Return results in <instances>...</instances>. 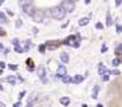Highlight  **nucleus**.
<instances>
[{"label": "nucleus", "instance_id": "obj_1", "mask_svg": "<svg viewBox=\"0 0 122 107\" xmlns=\"http://www.w3.org/2000/svg\"><path fill=\"white\" fill-rule=\"evenodd\" d=\"M50 15L51 18L55 19V20H63L66 18V11L61 7V5H55L50 10Z\"/></svg>", "mask_w": 122, "mask_h": 107}, {"label": "nucleus", "instance_id": "obj_2", "mask_svg": "<svg viewBox=\"0 0 122 107\" xmlns=\"http://www.w3.org/2000/svg\"><path fill=\"white\" fill-rule=\"evenodd\" d=\"M79 43H81V36L75 35V36H70V38H67L66 40H63L62 44H65V46H72L74 48H78Z\"/></svg>", "mask_w": 122, "mask_h": 107}, {"label": "nucleus", "instance_id": "obj_3", "mask_svg": "<svg viewBox=\"0 0 122 107\" xmlns=\"http://www.w3.org/2000/svg\"><path fill=\"white\" fill-rule=\"evenodd\" d=\"M44 16H46V14H44L42 10H36L31 18H32V20L35 21V23H43V21H44Z\"/></svg>", "mask_w": 122, "mask_h": 107}, {"label": "nucleus", "instance_id": "obj_4", "mask_svg": "<svg viewBox=\"0 0 122 107\" xmlns=\"http://www.w3.org/2000/svg\"><path fill=\"white\" fill-rule=\"evenodd\" d=\"M61 7L66 11V14H71V12L75 11V4L71 3V1H68V0H65V1L61 4Z\"/></svg>", "mask_w": 122, "mask_h": 107}, {"label": "nucleus", "instance_id": "obj_5", "mask_svg": "<svg viewBox=\"0 0 122 107\" xmlns=\"http://www.w3.org/2000/svg\"><path fill=\"white\" fill-rule=\"evenodd\" d=\"M22 10H23V14L27 15V16H32L34 12L36 11L35 7L32 5V3H30V4H27V5H24V7H22Z\"/></svg>", "mask_w": 122, "mask_h": 107}, {"label": "nucleus", "instance_id": "obj_6", "mask_svg": "<svg viewBox=\"0 0 122 107\" xmlns=\"http://www.w3.org/2000/svg\"><path fill=\"white\" fill-rule=\"evenodd\" d=\"M67 75V68L65 66H58L56 68V78L58 79H63Z\"/></svg>", "mask_w": 122, "mask_h": 107}, {"label": "nucleus", "instance_id": "obj_7", "mask_svg": "<svg viewBox=\"0 0 122 107\" xmlns=\"http://www.w3.org/2000/svg\"><path fill=\"white\" fill-rule=\"evenodd\" d=\"M62 43H58V42H47L44 46H46V50H50V51H52V50H56L58 47L61 46Z\"/></svg>", "mask_w": 122, "mask_h": 107}, {"label": "nucleus", "instance_id": "obj_8", "mask_svg": "<svg viewBox=\"0 0 122 107\" xmlns=\"http://www.w3.org/2000/svg\"><path fill=\"white\" fill-rule=\"evenodd\" d=\"M46 75H47V71L44 67H39L38 68V76H39V79H42V80H46Z\"/></svg>", "mask_w": 122, "mask_h": 107}, {"label": "nucleus", "instance_id": "obj_9", "mask_svg": "<svg viewBox=\"0 0 122 107\" xmlns=\"http://www.w3.org/2000/svg\"><path fill=\"white\" fill-rule=\"evenodd\" d=\"M90 23V18L89 16H86V18H82V19H79V21H78V25L79 27H86L87 24Z\"/></svg>", "mask_w": 122, "mask_h": 107}, {"label": "nucleus", "instance_id": "obj_10", "mask_svg": "<svg viewBox=\"0 0 122 107\" xmlns=\"http://www.w3.org/2000/svg\"><path fill=\"white\" fill-rule=\"evenodd\" d=\"M107 71H109V70L105 67V64L103 63H99V66H98V75H101V76H102V75H105Z\"/></svg>", "mask_w": 122, "mask_h": 107}, {"label": "nucleus", "instance_id": "obj_11", "mask_svg": "<svg viewBox=\"0 0 122 107\" xmlns=\"http://www.w3.org/2000/svg\"><path fill=\"white\" fill-rule=\"evenodd\" d=\"M59 103L62 106H68L70 104V96H62V98H59Z\"/></svg>", "mask_w": 122, "mask_h": 107}, {"label": "nucleus", "instance_id": "obj_12", "mask_svg": "<svg viewBox=\"0 0 122 107\" xmlns=\"http://www.w3.org/2000/svg\"><path fill=\"white\" fill-rule=\"evenodd\" d=\"M98 94H99V86L95 84V86H94V88H93V91H91V98L97 99V98H98Z\"/></svg>", "mask_w": 122, "mask_h": 107}, {"label": "nucleus", "instance_id": "obj_13", "mask_svg": "<svg viewBox=\"0 0 122 107\" xmlns=\"http://www.w3.org/2000/svg\"><path fill=\"white\" fill-rule=\"evenodd\" d=\"M59 58H61V60L63 62V63H68V62H70V56H68L67 52H62Z\"/></svg>", "mask_w": 122, "mask_h": 107}, {"label": "nucleus", "instance_id": "obj_14", "mask_svg": "<svg viewBox=\"0 0 122 107\" xmlns=\"http://www.w3.org/2000/svg\"><path fill=\"white\" fill-rule=\"evenodd\" d=\"M83 79H85V76H82V75H75V76L72 78V83L79 84L81 82H83Z\"/></svg>", "mask_w": 122, "mask_h": 107}, {"label": "nucleus", "instance_id": "obj_15", "mask_svg": "<svg viewBox=\"0 0 122 107\" xmlns=\"http://www.w3.org/2000/svg\"><path fill=\"white\" fill-rule=\"evenodd\" d=\"M106 25H107V27L113 25V19H111L110 12H106Z\"/></svg>", "mask_w": 122, "mask_h": 107}, {"label": "nucleus", "instance_id": "obj_16", "mask_svg": "<svg viewBox=\"0 0 122 107\" xmlns=\"http://www.w3.org/2000/svg\"><path fill=\"white\" fill-rule=\"evenodd\" d=\"M5 23H7V16L4 12L0 11V24H5Z\"/></svg>", "mask_w": 122, "mask_h": 107}, {"label": "nucleus", "instance_id": "obj_17", "mask_svg": "<svg viewBox=\"0 0 122 107\" xmlns=\"http://www.w3.org/2000/svg\"><path fill=\"white\" fill-rule=\"evenodd\" d=\"M30 48H31V40L27 39V40L24 42V47H23V50H24V51H28Z\"/></svg>", "mask_w": 122, "mask_h": 107}, {"label": "nucleus", "instance_id": "obj_18", "mask_svg": "<svg viewBox=\"0 0 122 107\" xmlns=\"http://www.w3.org/2000/svg\"><path fill=\"white\" fill-rule=\"evenodd\" d=\"M119 63H121V58H114V59H113V62H111L113 67H118Z\"/></svg>", "mask_w": 122, "mask_h": 107}, {"label": "nucleus", "instance_id": "obj_19", "mask_svg": "<svg viewBox=\"0 0 122 107\" xmlns=\"http://www.w3.org/2000/svg\"><path fill=\"white\" fill-rule=\"evenodd\" d=\"M101 78H102V80H103V82H107L109 79H110V71H107L105 75H102Z\"/></svg>", "mask_w": 122, "mask_h": 107}, {"label": "nucleus", "instance_id": "obj_20", "mask_svg": "<svg viewBox=\"0 0 122 107\" xmlns=\"http://www.w3.org/2000/svg\"><path fill=\"white\" fill-rule=\"evenodd\" d=\"M115 54H117L118 56H119V55H122V43L117 46V48H115Z\"/></svg>", "mask_w": 122, "mask_h": 107}, {"label": "nucleus", "instance_id": "obj_21", "mask_svg": "<svg viewBox=\"0 0 122 107\" xmlns=\"http://www.w3.org/2000/svg\"><path fill=\"white\" fill-rule=\"evenodd\" d=\"M30 3H31V0H19V5L20 7H24V5H27Z\"/></svg>", "mask_w": 122, "mask_h": 107}, {"label": "nucleus", "instance_id": "obj_22", "mask_svg": "<svg viewBox=\"0 0 122 107\" xmlns=\"http://www.w3.org/2000/svg\"><path fill=\"white\" fill-rule=\"evenodd\" d=\"M5 80H7L8 83H11V84H16V79H15V76H8Z\"/></svg>", "mask_w": 122, "mask_h": 107}, {"label": "nucleus", "instance_id": "obj_23", "mask_svg": "<svg viewBox=\"0 0 122 107\" xmlns=\"http://www.w3.org/2000/svg\"><path fill=\"white\" fill-rule=\"evenodd\" d=\"M62 80H63V83H66V84H67V83H71L72 82V78H71V76H68V75H66Z\"/></svg>", "mask_w": 122, "mask_h": 107}, {"label": "nucleus", "instance_id": "obj_24", "mask_svg": "<svg viewBox=\"0 0 122 107\" xmlns=\"http://www.w3.org/2000/svg\"><path fill=\"white\" fill-rule=\"evenodd\" d=\"M15 51H16L18 54H23V52H24V50H23V47H20V44H19V46H15Z\"/></svg>", "mask_w": 122, "mask_h": 107}, {"label": "nucleus", "instance_id": "obj_25", "mask_svg": "<svg viewBox=\"0 0 122 107\" xmlns=\"http://www.w3.org/2000/svg\"><path fill=\"white\" fill-rule=\"evenodd\" d=\"M22 25H23V21H22V19H18V20H16V23H15V27H16V28H20Z\"/></svg>", "mask_w": 122, "mask_h": 107}, {"label": "nucleus", "instance_id": "obj_26", "mask_svg": "<svg viewBox=\"0 0 122 107\" xmlns=\"http://www.w3.org/2000/svg\"><path fill=\"white\" fill-rule=\"evenodd\" d=\"M38 50H39L40 54H44V51H46V46H44V44H40V46L38 47Z\"/></svg>", "mask_w": 122, "mask_h": 107}, {"label": "nucleus", "instance_id": "obj_27", "mask_svg": "<svg viewBox=\"0 0 122 107\" xmlns=\"http://www.w3.org/2000/svg\"><path fill=\"white\" fill-rule=\"evenodd\" d=\"M8 68H10L11 71H16V70H18V66H16V64H8Z\"/></svg>", "mask_w": 122, "mask_h": 107}, {"label": "nucleus", "instance_id": "obj_28", "mask_svg": "<svg viewBox=\"0 0 122 107\" xmlns=\"http://www.w3.org/2000/svg\"><path fill=\"white\" fill-rule=\"evenodd\" d=\"M11 43L14 44V47H15V46H19V44H20V43H19V39H18V38H14V39L11 40Z\"/></svg>", "mask_w": 122, "mask_h": 107}, {"label": "nucleus", "instance_id": "obj_29", "mask_svg": "<svg viewBox=\"0 0 122 107\" xmlns=\"http://www.w3.org/2000/svg\"><path fill=\"white\" fill-rule=\"evenodd\" d=\"M119 74H121V72H119V70H117V68L113 70V71H110V75H114V76H117V75H119Z\"/></svg>", "mask_w": 122, "mask_h": 107}, {"label": "nucleus", "instance_id": "obj_30", "mask_svg": "<svg viewBox=\"0 0 122 107\" xmlns=\"http://www.w3.org/2000/svg\"><path fill=\"white\" fill-rule=\"evenodd\" d=\"M95 28L97 29H103V24H102L101 21H98L97 24H95Z\"/></svg>", "mask_w": 122, "mask_h": 107}, {"label": "nucleus", "instance_id": "obj_31", "mask_svg": "<svg viewBox=\"0 0 122 107\" xmlns=\"http://www.w3.org/2000/svg\"><path fill=\"white\" fill-rule=\"evenodd\" d=\"M24 95H25V91H20V92H19V100H22L23 98H24Z\"/></svg>", "mask_w": 122, "mask_h": 107}, {"label": "nucleus", "instance_id": "obj_32", "mask_svg": "<svg viewBox=\"0 0 122 107\" xmlns=\"http://www.w3.org/2000/svg\"><path fill=\"white\" fill-rule=\"evenodd\" d=\"M107 51V46L106 44H102V47H101V52H106Z\"/></svg>", "mask_w": 122, "mask_h": 107}, {"label": "nucleus", "instance_id": "obj_33", "mask_svg": "<svg viewBox=\"0 0 122 107\" xmlns=\"http://www.w3.org/2000/svg\"><path fill=\"white\" fill-rule=\"evenodd\" d=\"M121 32H122V25L117 24V34H121Z\"/></svg>", "mask_w": 122, "mask_h": 107}, {"label": "nucleus", "instance_id": "obj_34", "mask_svg": "<svg viewBox=\"0 0 122 107\" xmlns=\"http://www.w3.org/2000/svg\"><path fill=\"white\" fill-rule=\"evenodd\" d=\"M12 107H22V102L19 100V102H16V103H14V106Z\"/></svg>", "mask_w": 122, "mask_h": 107}, {"label": "nucleus", "instance_id": "obj_35", "mask_svg": "<svg viewBox=\"0 0 122 107\" xmlns=\"http://www.w3.org/2000/svg\"><path fill=\"white\" fill-rule=\"evenodd\" d=\"M122 3V0H115V7H119Z\"/></svg>", "mask_w": 122, "mask_h": 107}, {"label": "nucleus", "instance_id": "obj_36", "mask_svg": "<svg viewBox=\"0 0 122 107\" xmlns=\"http://www.w3.org/2000/svg\"><path fill=\"white\" fill-rule=\"evenodd\" d=\"M7 11V15H10V16H14V12H12L11 10H5Z\"/></svg>", "mask_w": 122, "mask_h": 107}, {"label": "nucleus", "instance_id": "obj_37", "mask_svg": "<svg viewBox=\"0 0 122 107\" xmlns=\"http://www.w3.org/2000/svg\"><path fill=\"white\" fill-rule=\"evenodd\" d=\"M0 68H1V70L5 68V63H4V62H0Z\"/></svg>", "mask_w": 122, "mask_h": 107}, {"label": "nucleus", "instance_id": "obj_38", "mask_svg": "<svg viewBox=\"0 0 122 107\" xmlns=\"http://www.w3.org/2000/svg\"><path fill=\"white\" fill-rule=\"evenodd\" d=\"M32 32L35 34V35H38V32H39V31H38V28H36V27H34V28H32Z\"/></svg>", "mask_w": 122, "mask_h": 107}, {"label": "nucleus", "instance_id": "obj_39", "mask_svg": "<svg viewBox=\"0 0 122 107\" xmlns=\"http://www.w3.org/2000/svg\"><path fill=\"white\" fill-rule=\"evenodd\" d=\"M25 107H34V103H32V102H28V103H27V106H25Z\"/></svg>", "mask_w": 122, "mask_h": 107}, {"label": "nucleus", "instance_id": "obj_40", "mask_svg": "<svg viewBox=\"0 0 122 107\" xmlns=\"http://www.w3.org/2000/svg\"><path fill=\"white\" fill-rule=\"evenodd\" d=\"M8 52H10V50H8V48H5V50H4V55H7Z\"/></svg>", "mask_w": 122, "mask_h": 107}, {"label": "nucleus", "instance_id": "obj_41", "mask_svg": "<svg viewBox=\"0 0 122 107\" xmlns=\"http://www.w3.org/2000/svg\"><path fill=\"white\" fill-rule=\"evenodd\" d=\"M97 107H105V106H103L102 103H98V104H97Z\"/></svg>", "mask_w": 122, "mask_h": 107}, {"label": "nucleus", "instance_id": "obj_42", "mask_svg": "<svg viewBox=\"0 0 122 107\" xmlns=\"http://www.w3.org/2000/svg\"><path fill=\"white\" fill-rule=\"evenodd\" d=\"M68 1H71V3H74V4H75L76 1H78V0H68Z\"/></svg>", "mask_w": 122, "mask_h": 107}, {"label": "nucleus", "instance_id": "obj_43", "mask_svg": "<svg viewBox=\"0 0 122 107\" xmlns=\"http://www.w3.org/2000/svg\"><path fill=\"white\" fill-rule=\"evenodd\" d=\"M90 1H91V0H85V3L86 4H90Z\"/></svg>", "mask_w": 122, "mask_h": 107}, {"label": "nucleus", "instance_id": "obj_44", "mask_svg": "<svg viewBox=\"0 0 122 107\" xmlns=\"http://www.w3.org/2000/svg\"><path fill=\"white\" fill-rule=\"evenodd\" d=\"M0 107H5V106H4V103H1V102H0Z\"/></svg>", "mask_w": 122, "mask_h": 107}, {"label": "nucleus", "instance_id": "obj_45", "mask_svg": "<svg viewBox=\"0 0 122 107\" xmlns=\"http://www.w3.org/2000/svg\"><path fill=\"white\" fill-rule=\"evenodd\" d=\"M1 50H4V48H3V44H0V51H1Z\"/></svg>", "mask_w": 122, "mask_h": 107}, {"label": "nucleus", "instance_id": "obj_46", "mask_svg": "<svg viewBox=\"0 0 122 107\" xmlns=\"http://www.w3.org/2000/svg\"><path fill=\"white\" fill-rule=\"evenodd\" d=\"M3 90H4V88H3V86L0 84V91H3Z\"/></svg>", "mask_w": 122, "mask_h": 107}, {"label": "nucleus", "instance_id": "obj_47", "mask_svg": "<svg viewBox=\"0 0 122 107\" xmlns=\"http://www.w3.org/2000/svg\"><path fill=\"white\" fill-rule=\"evenodd\" d=\"M1 74H3V70H1V68H0V75H1Z\"/></svg>", "mask_w": 122, "mask_h": 107}, {"label": "nucleus", "instance_id": "obj_48", "mask_svg": "<svg viewBox=\"0 0 122 107\" xmlns=\"http://www.w3.org/2000/svg\"><path fill=\"white\" fill-rule=\"evenodd\" d=\"M4 3V0H0V4H3Z\"/></svg>", "mask_w": 122, "mask_h": 107}, {"label": "nucleus", "instance_id": "obj_49", "mask_svg": "<svg viewBox=\"0 0 122 107\" xmlns=\"http://www.w3.org/2000/svg\"><path fill=\"white\" fill-rule=\"evenodd\" d=\"M82 107H87V104H82Z\"/></svg>", "mask_w": 122, "mask_h": 107}]
</instances>
